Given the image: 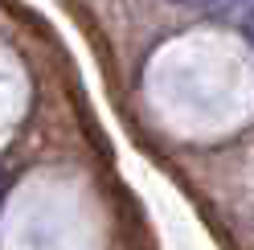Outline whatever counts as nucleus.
<instances>
[{"instance_id":"nucleus-1","label":"nucleus","mask_w":254,"mask_h":250,"mask_svg":"<svg viewBox=\"0 0 254 250\" xmlns=\"http://www.w3.org/2000/svg\"><path fill=\"white\" fill-rule=\"evenodd\" d=\"M177 4H189V8H213V4H221V0H177Z\"/></svg>"},{"instance_id":"nucleus-2","label":"nucleus","mask_w":254,"mask_h":250,"mask_svg":"<svg viewBox=\"0 0 254 250\" xmlns=\"http://www.w3.org/2000/svg\"><path fill=\"white\" fill-rule=\"evenodd\" d=\"M246 37H250V41H254V8H250V12H246Z\"/></svg>"}]
</instances>
